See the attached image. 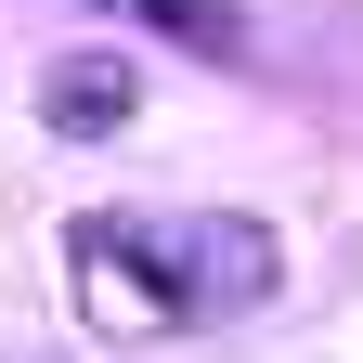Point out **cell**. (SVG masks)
Returning a JSON list of instances; mask_svg holds the SVG:
<instances>
[{"instance_id": "cell-1", "label": "cell", "mask_w": 363, "mask_h": 363, "mask_svg": "<svg viewBox=\"0 0 363 363\" xmlns=\"http://www.w3.org/2000/svg\"><path fill=\"white\" fill-rule=\"evenodd\" d=\"M259 286H272V247L234 220H208V234H143V208L78 220V298L117 337H182L208 325V298H259Z\"/></svg>"}, {"instance_id": "cell-3", "label": "cell", "mask_w": 363, "mask_h": 363, "mask_svg": "<svg viewBox=\"0 0 363 363\" xmlns=\"http://www.w3.org/2000/svg\"><path fill=\"white\" fill-rule=\"evenodd\" d=\"M130 13H143L156 39H182V52H247V13H234V0H130Z\"/></svg>"}, {"instance_id": "cell-2", "label": "cell", "mask_w": 363, "mask_h": 363, "mask_svg": "<svg viewBox=\"0 0 363 363\" xmlns=\"http://www.w3.org/2000/svg\"><path fill=\"white\" fill-rule=\"evenodd\" d=\"M143 104V78H130V52H65V65H39V117L65 130V143H104V130Z\"/></svg>"}]
</instances>
